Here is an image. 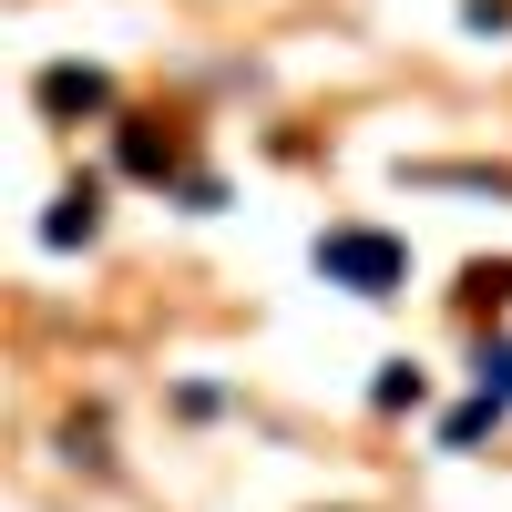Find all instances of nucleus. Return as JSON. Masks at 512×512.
Wrapping results in <instances>:
<instances>
[{
    "instance_id": "nucleus-2",
    "label": "nucleus",
    "mask_w": 512,
    "mask_h": 512,
    "mask_svg": "<svg viewBox=\"0 0 512 512\" xmlns=\"http://www.w3.org/2000/svg\"><path fill=\"white\" fill-rule=\"evenodd\" d=\"M41 103H52V113H103V103H113V82H103V72H82V62H62V72H41Z\"/></svg>"
},
{
    "instance_id": "nucleus-3",
    "label": "nucleus",
    "mask_w": 512,
    "mask_h": 512,
    "mask_svg": "<svg viewBox=\"0 0 512 512\" xmlns=\"http://www.w3.org/2000/svg\"><path fill=\"white\" fill-rule=\"evenodd\" d=\"M41 236H52V246H72V236H93V185H72V195L52 205V216H41Z\"/></svg>"
},
{
    "instance_id": "nucleus-1",
    "label": "nucleus",
    "mask_w": 512,
    "mask_h": 512,
    "mask_svg": "<svg viewBox=\"0 0 512 512\" xmlns=\"http://www.w3.org/2000/svg\"><path fill=\"white\" fill-rule=\"evenodd\" d=\"M318 277L359 287V297H390V287L410 277V256H400L390 236H369V226H338V236H318Z\"/></svg>"
},
{
    "instance_id": "nucleus-4",
    "label": "nucleus",
    "mask_w": 512,
    "mask_h": 512,
    "mask_svg": "<svg viewBox=\"0 0 512 512\" xmlns=\"http://www.w3.org/2000/svg\"><path fill=\"white\" fill-rule=\"evenodd\" d=\"M482 400H492V410L512 400V349H482Z\"/></svg>"
}]
</instances>
